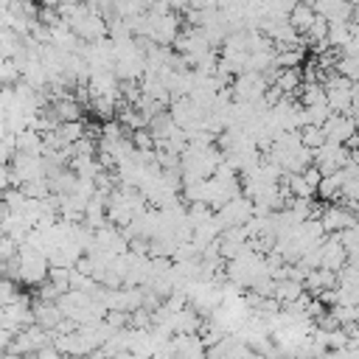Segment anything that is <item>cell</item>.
I'll list each match as a JSON object with an SVG mask.
<instances>
[{
	"mask_svg": "<svg viewBox=\"0 0 359 359\" xmlns=\"http://www.w3.org/2000/svg\"><path fill=\"white\" fill-rule=\"evenodd\" d=\"M323 132H325V140H331V143H351L356 135H359V121L353 118V115H339V112H334L325 123H323Z\"/></svg>",
	"mask_w": 359,
	"mask_h": 359,
	"instance_id": "1",
	"label": "cell"
},
{
	"mask_svg": "<svg viewBox=\"0 0 359 359\" xmlns=\"http://www.w3.org/2000/svg\"><path fill=\"white\" fill-rule=\"evenodd\" d=\"M317 255H320V269H328V272H337V275L348 264V252H345L339 236H325L323 244L317 247Z\"/></svg>",
	"mask_w": 359,
	"mask_h": 359,
	"instance_id": "2",
	"label": "cell"
},
{
	"mask_svg": "<svg viewBox=\"0 0 359 359\" xmlns=\"http://www.w3.org/2000/svg\"><path fill=\"white\" fill-rule=\"evenodd\" d=\"M320 224H323L325 233L337 236V233L348 230L351 224H356V213H353L348 205H328V208L323 210V216H320Z\"/></svg>",
	"mask_w": 359,
	"mask_h": 359,
	"instance_id": "3",
	"label": "cell"
},
{
	"mask_svg": "<svg viewBox=\"0 0 359 359\" xmlns=\"http://www.w3.org/2000/svg\"><path fill=\"white\" fill-rule=\"evenodd\" d=\"M289 188H292V191H294L300 199H306V196H311V194H314V188L306 182V177H303V174H294V177H289Z\"/></svg>",
	"mask_w": 359,
	"mask_h": 359,
	"instance_id": "4",
	"label": "cell"
}]
</instances>
